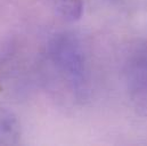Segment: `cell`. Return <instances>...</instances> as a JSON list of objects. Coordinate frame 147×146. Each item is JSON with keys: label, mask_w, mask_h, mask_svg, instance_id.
<instances>
[{"label": "cell", "mask_w": 147, "mask_h": 146, "mask_svg": "<svg viewBox=\"0 0 147 146\" xmlns=\"http://www.w3.org/2000/svg\"><path fill=\"white\" fill-rule=\"evenodd\" d=\"M49 55L58 70L76 91H83L87 82L86 57L80 42L72 34L55 36L48 46Z\"/></svg>", "instance_id": "6da1fadb"}, {"label": "cell", "mask_w": 147, "mask_h": 146, "mask_svg": "<svg viewBox=\"0 0 147 146\" xmlns=\"http://www.w3.org/2000/svg\"><path fill=\"white\" fill-rule=\"evenodd\" d=\"M124 73L129 88L135 93H147V41L138 42L129 49Z\"/></svg>", "instance_id": "7a4b0ae2"}, {"label": "cell", "mask_w": 147, "mask_h": 146, "mask_svg": "<svg viewBox=\"0 0 147 146\" xmlns=\"http://www.w3.org/2000/svg\"><path fill=\"white\" fill-rule=\"evenodd\" d=\"M58 9L67 20H76L82 13L81 0H58Z\"/></svg>", "instance_id": "3957f363"}]
</instances>
